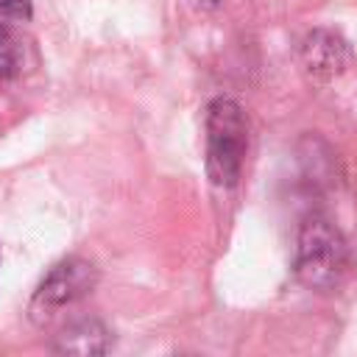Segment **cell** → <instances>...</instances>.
<instances>
[{
    "instance_id": "1",
    "label": "cell",
    "mask_w": 357,
    "mask_h": 357,
    "mask_svg": "<svg viewBox=\"0 0 357 357\" xmlns=\"http://www.w3.org/2000/svg\"><path fill=\"white\" fill-rule=\"evenodd\" d=\"M206 173L215 187H234L248 148V120L237 100L215 98L206 106Z\"/></svg>"
},
{
    "instance_id": "2",
    "label": "cell",
    "mask_w": 357,
    "mask_h": 357,
    "mask_svg": "<svg viewBox=\"0 0 357 357\" xmlns=\"http://www.w3.org/2000/svg\"><path fill=\"white\" fill-rule=\"evenodd\" d=\"M346 265L349 251L340 231L324 218H310L296 240V276L312 290H332Z\"/></svg>"
},
{
    "instance_id": "3",
    "label": "cell",
    "mask_w": 357,
    "mask_h": 357,
    "mask_svg": "<svg viewBox=\"0 0 357 357\" xmlns=\"http://www.w3.org/2000/svg\"><path fill=\"white\" fill-rule=\"evenodd\" d=\"M95 282H98V271L86 259L70 257V259L53 265V271L42 279V284L36 287V293L31 298V318L39 324L47 321L61 307H70L78 298H84L95 287Z\"/></svg>"
},
{
    "instance_id": "4",
    "label": "cell",
    "mask_w": 357,
    "mask_h": 357,
    "mask_svg": "<svg viewBox=\"0 0 357 357\" xmlns=\"http://www.w3.org/2000/svg\"><path fill=\"white\" fill-rule=\"evenodd\" d=\"M346 61H349V47L337 33L324 31V28L307 33L301 45V64L312 78L329 81L343 73Z\"/></svg>"
},
{
    "instance_id": "5",
    "label": "cell",
    "mask_w": 357,
    "mask_h": 357,
    "mask_svg": "<svg viewBox=\"0 0 357 357\" xmlns=\"http://www.w3.org/2000/svg\"><path fill=\"white\" fill-rule=\"evenodd\" d=\"M56 351H70V354H100L106 351V329L95 318H81L73 321L70 326L61 329L56 340Z\"/></svg>"
},
{
    "instance_id": "6",
    "label": "cell",
    "mask_w": 357,
    "mask_h": 357,
    "mask_svg": "<svg viewBox=\"0 0 357 357\" xmlns=\"http://www.w3.org/2000/svg\"><path fill=\"white\" fill-rule=\"evenodd\" d=\"M20 70H22V45H20V36L6 22H0V81L14 78Z\"/></svg>"
},
{
    "instance_id": "7",
    "label": "cell",
    "mask_w": 357,
    "mask_h": 357,
    "mask_svg": "<svg viewBox=\"0 0 357 357\" xmlns=\"http://www.w3.org/2000/svg\"><path fill=\"white\" fill-rule=\"evenodd\" d=\"M33 3L31 0H0V17L6 20H31Z\"/></svg>"
},
{
    "instance_id": "8",
    "label": "cell",
    "mask_w": 357,
    "mask_h": 357,
    "mask_svg": "<svg viewBox=\"0 0 357 357\" xmlns=\"http://www.w3.org/2000/svg\"><path fill=\"white\" fill-rule=\"evenodd\" d=\"M220 0H192V6H198V8H215Z\"/></svg>"
}]
</instances>
